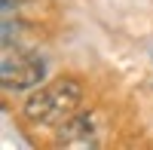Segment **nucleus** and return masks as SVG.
<instances>
[{
	"instance_id": "f257e3e1",
	"label": "nucleus",
	"mask_w": 153,
	"mask_h": 150,
	"mask_svg": "<svg viewBox=\"0 0 153 150\" xmlns=\"http://www.w3.org/2000/svg\"><path fill=\"white\" fill-rule=\"evenodd\" d=\"M83 104V86L71 77L49 80L37 89L28 101L22 104V114L28 117L34 126H49L58 129L65 120H71Z\"/></svg>"
},
{
	"instance_id": "f03ea898",
	"label": "nucleus",
	"mask_w": 153,
	"mask_h": 150,
	"mask_svg": "<svg viewBox=\"0 0 153 150\" xmlns=\"http://www.w3.org/2000/svg\"><path fill=\"white\" fill-rule=\"evenodd\" d=\"M0 77H3L6 89H31V86H40V80L46 77V61L31 52V49H12L6 43L3 49V61H0Z\"/></svg>"
},
{
	"instance_id": "7ed1b4c3",
	"label": "nucleus",
	"mask_w": 153,
	"mask_h": 150,
	"mask_svg": "<svg viewBox=\"0 0 153 150\" xmlns=\"http://www.w3.org/2000/svg\"><path fill=\"white\" fill-rule=\"evenodd\" d=\"M107 123L98 110H76L71 120H65L55 129V144L58 147H98L104 141Z\"/></svg>"
}]
</instances>
